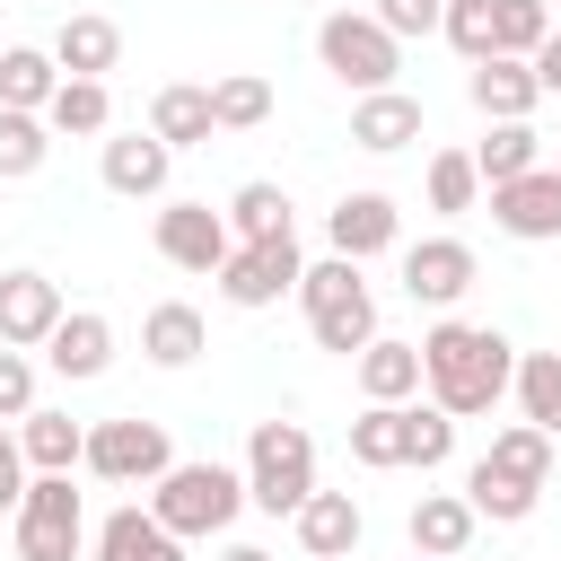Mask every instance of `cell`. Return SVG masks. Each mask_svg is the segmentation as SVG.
Returning <instances> with one entry per match:
<instances>
[{
	"instance_id": "obj_2",
	"label": "cell",
	"mask_w": 561,
	"mask_h": 561,
	"mask_svg": "<svg viewBox=\"0 0 561 561\" xmlns=\"http://www.w3.org/2000/svg\"><path fill=\"white\" fill-rule=\"evenodd\" d=\"M140 508H149L175 543H202V535H228V526L245 517V473L219 465V456H175V465L149 482Z\"/></svg>"
},
{
	"instance_id": "obj_34",
	"label": "cell",
	"mask_w": 561,
	"mask_h": 561,
	"mask_svg": "<svg viewBox=\"0 0 561 561\" xmlns=\"http://www.w3.org/2000/svg\"><path fill=\"white\" fill-rule=\"evenodd\" d=\"M403 412H412V403H368V412L351 421V465L394 473V465H403Z\"/></svg>"
},
{
	"instance_id": "obj_21",
	"label": "cell",
	"mask_w": 561,
	"mask_h": 561,
	"mask_svg": "<svg viewBox=\"0 0 561 561\" xmlns=\"http://www.w3.org/2000/svg\"><path fill=\"white\" fill-rule=\"evenodd\" d=\"M202 342H210V324H202V307H184V298H158V307L140 316V359H149V368H193Z\"/></svg>"
},
{
	"instance_id": "obj_25",
	"label": "cell",
	"mask_w": 561,
	"mask_h": 561,
	"mask_svg": "<svg viewBox=\"0 0 561 561\" xmlns=\"http://www.w3.org/2000/svg\"><path fill=\"white\" fill-rule=\"evenodd\" d=\"M44 123H53V140H105L114 131V88L105 79H61Z\"/></svg>"
},
{
	"instance_id": "obj_47",
	"label": "cell",
	"mask_w": 561,
	"mask_h": 561,
	"mask_svg": "<svg viewBox=\"0 0 561 561\" xmlns=\"http://www.w3.org/2000/svg\"><path fill=\"white\" fill-rule=\"evenodd\" d=\"M351 561H359V552H351Z\"/></svg>"
},
{
	"instance_id": "obj_28",
	"label": "cell",
	"mask_w": 561,
	"mask_h": 561,
	"mask_svg": "<svg viewBox=\"0 0 561 561\" xmlns=\"http://www.w3.org/2000/svg\"><path fill=\"white\" fill-rule=\"evenodd\" d=\"M53 88H61V70H53L44 44H0V105L9 114H44Z\"/></svg>"
},
{
	"instance_id": "obj_10",
	"label": "cell",
	"mask_w": 561,
	"mask_h": 561,
	"mask_svg": "<svg viewBox=\"0 0 561 561\" xmlns=\"http://www.w3.org/2000/svg\"><path fill=\"white\" fill-rule=\"evenodd\" d=\"M491 228L517 237V245H561V175L526 167V175L491 184Z\"/></svg>"
},
{
	"instance_id": "obj_35",
	"label": "cell",
	"mask_w": 561,
	"mask_h": 561,
	"mask_svg": "<svg viewBox=\"0 0 561 561\" xmlns=\"http://www.w3.org/2000/svg\"><path fill=\"white\" fill-rule=\"evenodd\" d=\"M44 158H53V123H44V114H9V105H0V184L44 175Z\"/></svg>"
},
{
	"instance_id": "obj_3",
	"label": "cell",
	"mask_w": 561,
	"mask_h": 561,
	"mask_svg": "<svg viewBox=\"0 0 561 561\" xmlns=\"http://www.w3.org/2000/svg\"><path fill=\"white\" fill-rule=\"evenodd\" d=\"M298 316H307V333H316V351H333V359H359L368 342H377V289L359 280V263H342V254H324V263H307L298 272Z\"/></svg>"
},
{
	"instance_id": "obj_4",
	"label": "cell",
	"mask_w": 561,
	"mask_h": 561,
	"mask_svg": "<svg viewBox=\"0 0 561 561\" xmlns=\"http://www.w3.org/2000/svg\"><path fill=\"white\" fill-rule=\"evenodd\" d=\"M237 473H245V508H263V517H298V500L316 491V438H307L298 421H254Z\"/></svg>"
},
{
	"instance_id": "obj_17",
	"label": "cell",
	"mask_w": 561,
	"mask_h": 561,
	"mask_svg": "<svg viewBox=\"0 0 561 561\" xmlns=\"http://www.w3.org/2000/svg\"><path fill=\"white\" fill-rule=\"evenodd\" d=\"M53 70L61 79H105V70H123V26L114 18H96V9H79V18H61L53 26Z\"/></svg>"
},
{
	"instance_id": "obj_45",
	"label": "cell",
	"mask_w": 561,
	"mask_h": 561,
	"mask_svg": "<svg viewBox=\"0 0 561 561\" xmlns=\"http://www.w3.org/2000/svg\"><path fill=\"white\" fill-rule=\"evenodd\" d=\"M552 175H561V158H552Z\"/></svg>"
},
{
	"instance_id": "obj_1",
	"label": "cell",
	"mask_w": 561,
	"mask_h": 561,
	"mask_svg": "<svg viewBox=\"0 0 561 561\" xmlns=\"http://www.w3.org/2000/svg\"><path fill=\"white\" fill-rule=\"evenodd\" d=\"M517 377V342L500 324H465V316H438L421 333V386L447 421H482Z\"/></svg>"
},
{
	"instance_id": "obj_11",
	"label": "cell",
	"mask_w": 561,
	"mask_h": 561,
	"mask_svg": "<svg viewBox=\"0 0 561 561\" xmlns=\"http://www.w3.org/2000/svg\"><path fill=\"white\" fill-rule=\"evenodd\" d=\"M96 175H105V193H123V202H167L175 149L149 140V131H105V140H96Z\"/></svg>"
},
{
	"instance_id": "obj_19",
	"label": "cell",
	"mask_w": 561,
	"mask_h": 561,
	"mask_svg": "<svg viewBox=\"0 0 561 561\" xmlns=\"http://www.w3.org/2000/svg\"><path fill=\"white\" fill-rule=\"evenodd\" d=\"M88 552L96 561H184V543L140 508V500H123V508H105L96 526H88Z\"/></svg>"
},
{
	"instance_id": "obj_14",
	"label": "cell",
	"mask_w": 561,
	"mask_h": 561,
	"mask_svg": "<svg viewBox=\"0 0 561 561\" xmlns=\"http://www.w3.org/2000/svg\"><path fill=\"white\" fill-rule=\"evenodd\" d=\"M61 280L44 272H0V351H44V333L61 324Z\"/></svg>"
},
{
	"instance_id": "obj_16",
	"label": "cell",
	"mask_w": 561,
	"mask_h": 561,
	"mask_svg": "<svg viewBox=\"0 0 561 561\" xmlns=\"http://www.w3.org/2000/svg\"><path fill=\"white\" fill-rule=\"evenodd\" d=\"M289 526H298V552H307V561H351L359 535H368V517H359L351 491H307Z\"/></svg>"
},
{
	"instance_id": "obj_32",
	"label": "cell",
	"mask_w": 561,
	"mask_h": 561,
	"mask_svg": "<svg viewBox=\"0 0 561 561\" xmlns=\"http://www.w3.org/2000/svg\"><path fill=\"white\" fill-rule=\"evenodd\" d=\"M535 500H543V491H526V482L491 473L482 456L465 465V508H473V517H491V526H526V517H535Z\"/></svg>"
},
{
	"instance_id": "obj_33",
	"label": "cell",
	"mask_w": 561,
	"mask_h": 561,
	"mask_svg": "<svg viewBox=\"0 0 561 561\" xmlns=\"http://www.w3.org/2000/svg\"><path fill=\"white\" fill-rule=\"evenodd\" d=\"M254 123H272V79H254V70L210 79V131H254Z\"/></svg>"
},
{
	"instance_id": "obj_29",
	"label": "cell",
	"mask_w": 561,
	"mask_h": 561,
	"mask_svg": "<svg viewBox=\"0 0 561 561\" xmlns=\"http://www.w3.org/2000/svg\"><path fill=\"white\" fill-rule=\"evenodd\" d=\"M526 167H543V131H535V123H491V131L473 140V175H482V193L508 184V175H526Z\"/></svg>"
},
{
	"instance_id": "obj_42",
	"label": "cell",
	"mask_w": 561,
	"mask_h": 561,
	"mask_svg": "<svg viewBox=\"0 0 561 561\" xmlns=\"http://www.w3.org/2000/svg\"><path fill=\"white\" fill-rule=\"evenodd\" d=\"M18 500H26V456H18V430L0 421V517H18Z\"/></svg>"
},
{
	"instance_id": "obj_22",
	"label": "cell",
	"mask_w": 561,
	"mask_h": 561,
	"mask_svg": "<svg viewBox=\"0 0 561 561\" xmlns=\"http://www.w3.org/2000/svg\"><path fill=\"white\" fill-rule=\"evenodd\" d=\"M9 430H18V456H26V473H79L88 421H70V412L35 403V412H26V421H9Z\"/></svg>"
},
{
	"instance_id": "obj_18",
	"label": "cell",
	"mask_w": 561,
	"mask_h": 561,
	"mask_svg": "<svg viewBox=\"0 0 561 561\" xmlns=\"http://www.w3.org/2000/svg\"><path fill=\"white\" fill-rule=\"evenodd\" d=\"M465 96H473V114H482V123H535V105H543L535 70H526V61H508V53L473 61V70H465Z\"/></svg>"
},
{
	"instance_id": "obj_24",
	"label": "cell",
	"mask_w": 561,
	"mask_h": 561,
	"mask_svg": "<svg viewBox=\"0 0 561 561\" xmlns=\"http://www.w3.org/2000/svg\"><path fill=\"white\" fill-rule=\"evenodd\" d=\"M351 377H359V394L368 403H412L421 394V342H368L359 359H351Z\"/></svg>"
},
{
	"instance_id": "obj_5",
	"label": "cell",
	"mask_w": 561,
	"mask_h": 561,
	"mask_svg": "<svg viewBox=\"0 0 561 561\" xmlns=\"http://www.w3.org/2000/svg\"><path fill=\"white\" fill-rule=\"evenodd\" d=\"M316 61H324L351 96H377V88H394L403 44H394L368 9H324V18H316Z\"/></svg>"
},
{
	"instance_id": "obj_43",
	"label": "cell",
	"mask_w": 561,
	"mask_h": 561,
	"mask_svg": "<svg viewBox=\"0 0 561 561\" xmlns=\"http://www.w3.org/2000/svg\"><path fill=\"white\" fill-rule=\"evenodd\" d=\"M526 70H535V88H543V96H561V26L535 44V61H526Z\"/></svg>"
},
{
	"instance_id": "obj_20",
	"label": "cell",
	"mask_w": 561,
	"mask_h": 561,
	"mask_svg": "<svg viewBox=\"0 0 561 561\" xmlns=\"http://www.w3.org/2000/svg\"><path fill=\"white\" fill-rule=\"evenodd\" d=\"M412 140H421V96L377 88V96H359V105H351V149L394 158V149H412Z\"/></svg>"
},
{
	"instance_id": "obj_44",
	"label": "cell",
	"mask_w": 561,
	"mask_h": 561,
	"mask_svg": "<svg viewBox=\"0 0 561 561\" xmlns=\"http://www.w3.org/2000/svg\"><path fill=\"white\" fill-rule=\"evenodd\" d=\"M219 561H280V552H263V543H228Z\"/></svg>"
},
{
	"instance_id": "obj_31",
	"label": "cell",
	"mask_w": 561,
	"mask_h": 561,
	"mask_svg": "<svg viewBox=\"0 0 561 561\" xmlns=\"http://www.w3.org/2000/svg\"><path fill=\"white\" fill-rule=\"evenodd\" d=\"M508 394H517V412H526L543 438H561V351H517Z\"/></svg>"
},
{
	"instance_id": "obj_13",
	"label": "cell",
	"mask_w": 561,
	"mask_h": 561,
	"mask_svg": "<svg viewBox=\"0 0 561 561\" xmlns=\"http://www.w3.org/2000/svg\"><path fill=\"white\" fill-rule=\"evenodd\" d=\"M324 237H333L342 263H368V254L403 245V210H394V193H342L324 210Z\"/></svg>"
},
{
	"instance_id": "obj_46",
	"label": "cell",
	"mask_w": 561,
	"mask_h": 561,
	"mask_svg": "<svg viewBox=\"0 0 561 561\" xmlns=\"http://www.w3.org/2000/svg\"><path fill=\"white\" fill-rule=\"evenodd\" d=\"M412 561H430V552H412Z\"/></svg>"
},
{
	"instance_id": "obj_38",
	"label": "cell",
	"mask_w": 561,
	"mask_h": 561,
	"mask_svg": "<svg viewBox=\"0 0 561 561\" xmlns=\"http://www.w3.org/2000/svg\"><path fill=\"white\" fill-rule=\"evenodd\" d=\"M447 456H456V421H447L438 403H412V412H403V465L438 473Z\"/></svg>"
},
{
	"instance_id": "obj_15",
	"label": "cell",
	"mask_w": 561,
	"mask_h": 561,
	"mask_svg": "<svg viewBox=\"0 0 561 561\" xmlns=\"http://www.w3.org/2000/svg\"><path fill=\"white\" fill-rule=\"evenodd\" d=\"M44 368H53V377H70V386L105 377V368H114V324H105L96 307H70V316L44 333Z\"/></svg>"
},
{
	"instance_id": "obj_6",
	"label": "cell",
	"mask_w": 561,
	"mask_h": 561,
	"mask_svg": "<svg viewBox=\"0 0 561 561\" xmlns=\"http://www.w3.org/2000/svg\"><path fill=\"white\" fill-rule=\"evenodd\" d=\"M9 543H18V561H79L88 552V500L70 491V473H26Z\"/></svg>"
},
{
	"instance_id": "obj_39",
	"label": "cell",
	"mask_w": 561,
	"mask_h": 561,
	"mask_svg": "<svg viewBox=\"0 0 561 561\" xmlns=\"http://www.w3.org/2000/svg\"><path fill=\"white\" fill-rule=\"evenodd\" d=\"M438 35H447L465 61H491V0H447V9H438Z\"/></svg>"
},
{
	"instance_id": "obj_7",
	"label": "cell",
	"mask_w": 561,
	"mask_h": 561,
	"mask_svg": "<svg viewBox=\"0 0 561 561\" xmlns=\"http://www.w3.org/2000/svg\"><path fill=\"white\" fill-rule=\"evenodd\" d=\"M175 465V438H167V421H140V412H114V421H88V447H79V473H96V482H114V491H149L158 473Z\"/></svg>"
},
{
	"instance_id": "obj_41",
	"label": "cell",
	"mask_w": 561,
	"mask_h": 561,
	"mask_svg": "<svg viewBox=\"0 0 561 561\" xmlns=\"http://www.w3.org/2000/svg\"><path fill=\"white\" fill-rule=\"evenodd\" d=\"M26 412H35V359L0 351V421H26Z\"/></svg>"
},
{
	"instance_id": "obj_9",
	"label": "cell",
	"mask_w": 561,
	"mask_h": 561,
	"mask_svg": "<svg viewBox=\"0 0 561 561\" xmlns=\"http://www.w3.org/2000/svg\"><path fill=\"white\" fill-rule=\"evenodd\" d=\"M473 280H482V263H473L465 237H412V245H403V298H412V307H438V316H447Z\"/></svg>"
},
{
	"instance_id": "obj_26",
	"label": "cell",
	"mask_w": 561,
	"mask_h": 561,
	"mask_svg": "<svg viewBox=\"0 0 561 561\" xmlns=\"http://www.w3.org/2000/svg\"><path fill=\"white\" fill-rule=\"evenodd\" d=\"M552 456H561V438H543L535 421H508V430H491V447H482V465L508 473V482H526V491L552 482Z\"/></svg>"
},
{
	"instance_id": "obj_12",
	"label": "cell",
	"mask_w": 561,
	"mask_h": 561,
	"mask_svg": "<svg viewBox=\"0 0 561 561\" xmlns=\"http://www.w3.org/2000/svg\"><path fill=\"white\" fill-rule=\"evenodd\" d=\"M149 237H158V254H167L175 272H202V280H210V272L228 263V245H237V237H228V219H219L210 202H167Z\"/></svg>"
},
{
	"instance_id": "obj_27",
	"label": "cell",
	"mask_w": 561,
	"mask_h": 561,
	"mask_svg": "<svg viewBox=\"0 0 561 561\" xmlns=\"http://www.w3.org/2000/svg\"><path fill=\"white\" fill-rule=\"evenodd\" d=\"M149 140H167V149H202V140H210V88H193V79L158 88V96H149Z\"/></svg>"
},
{
	"instance_id": "obj_36",
	"label": "cell",
	"mask_w": 561,
	"mask_h": 561,
	"mask_svg": "<svg viewBox=\"0 0 561 561\" xmlns=\"http://www.w3.org/2000/svg\"><path fill=\"white\" fill-rule=\"evenodd\" d=\"M473 202H482L473 149H430V210H438V219H465Z\"/></svg>"
},
{
	"instance_id": "obj_40",
	"label": "cell",
	"mask_w": 561,
	"mask_h": 561,
	"mask_svg": "<svg viewBox=\"0 0 561 561\" xmlns=\"http://www.w3.org/2000/svg\"><path fill=\"white\" fill-rule=\"evenodd\" d=\"M438 9H447V0H368V18H377L394 44H412V35H438Z\"/></svg>"
},
{
	"instance_id": "obj_37",
	"label": "cell",
	"mask_w": 561,
	"mask_h": 561,
	"mask_svg": "<svg viewBox=\"0 0 561 561\" xmlns=\"http://www.w3.org/2000/svg\"><path fill=\"white\" fill-rule=\"evenodd\" d=\"M543 35H552V9H543V0H491V53L535 61Z\"/></svg>"
},
{
	"instance_id": "obj_23",
	"label": "cell",
	"mask_w": 561,
	"mask_h": 561,
	"mask_svg": "<svg viewBox=\"0 0 561 561\" xmlns=\"http://www.w3.org/2000/svg\"><path fill=\"white\" fill-rule=\"evenodd\" d=\"M473 508H465V491H421L412 500V552H430V561H465V543H473Z\"/></svg>"
},
{
	"instance_id": "obj_30",
	"label": "cell",
	"mask_w": 561,
	"mask_h": 561,
	"mask_svg": "<svg viewBox=\"0 0 561 561\" xmlns=\"http://www.w3.org/2000/svg\"><path fill=\"white\" fill-rule=\"evenodd\" d=\"M219 219H228V237H237V245H254V237H289V193H280L272 175H245V184L228 193V210H219Z\"/></svg>"
},
{
	"instance_id": "obj_8",
	"label": "cell",
	"mask_w": 561,
	"mask_h": 561,
	"mask_svg": "<svg viewBox=\"0 0 561 561\" xmlns=\"http://www.w3.org/2000/svg\"><path fill=\"white\" fill-rule=\"evenodd\" d=\"M298 272H307V254H298V228H289V237L228 245V263H219L210 280H219V298H228V307H245V316H254V307H280V298L298 289Z\"/></svg>"
}]
</instances>
